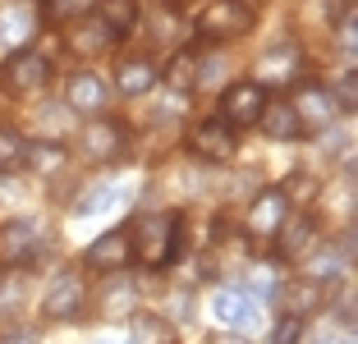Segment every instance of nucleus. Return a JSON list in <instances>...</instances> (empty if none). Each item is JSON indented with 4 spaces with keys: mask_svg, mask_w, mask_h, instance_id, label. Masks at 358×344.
Listing matches in <instances>:
<instances>
[{
    "mask_svg": "<svg viewBox=\"0 0 358 344\" xmlns=\"http://www.w3.org/2000/svg\"><path fill=\"white\" fill-rule=\"evenodd\" d=\"M184 234H189V225H184L179 211H143V216H134L129 220L134 261H143V266H152V271L170 266V261L184 252Z\"/></svg>",
    "mask_w": 358,
    "mask_h": 344,
    "instance_id": "1",
    "label": "nucleus"
},
{
    "mask_svg": "<svg viewBox=\"0 0 358 344\" xmlns=\"http://www.w3.org/2000/svg\"><path fill=\"white\" fill-rule=\"evenodd\" d=\"M253 23L257 14L248 0H207L193 19V28H198L202 42H239V37L253 32Z\"/></svg>",
    "mask_w": 358,
    "mask_h": 344,
    "instance_id": "2",
    "label": "nucleus"
},
{
    "mask_svg": "<svg viewBox=\"0 0 358 344\" xmlns=\"http://www.w3.org/2000/svg\"><path fill=\"white\" fill-rule=\"evenodd\" d=\"M51 55L37 51V46H19V51L5 55V64H0V83H5V92L14 96H37L46 83H51Z\"/></svg>",
    "mask_w": 358,
    "mask_h": 344,
    "instance_id": "3",
    "label": "nucleus"
},
{
    "mask_svg": "<svg viewBox=\"0 0 358 344\" xmlns=\"http://www.w3.org/2000/svg\"><path fill=\"white\" fill-rule=\"evenodd\" d=\"M129 152V129L110 115H92L83 129H78V157L92 161V166H110Z\"/></svg>",
    "mask_w": 358,
    "mask_h": 344,
    "instance_id": "4",
    "label": "nucleus"
},
{
    "mask_svg": "<svg viewBox=\"0 0 358 344\" xmlns=\"http://www.w3.org/2000/svg\"><path fill=\"white\" fill-rule=\"evenodd\" d=\"M289 106H294V115H299V129H303V138L327 134V129H336V120H340L336 96H331V87H322V83H303V87H294Z\"/></svg>",
    "mask_w": 358,
    "mask_h": 344,
    "instance_id": "5",
    "label": "nucleus"
},
{
    "mask_svg": "<svg viewBox=\"0 0 358 344\" xmlns=\"http://www.w3.org/2000/svg\"><path fill=\"white\" fill-rule=\"evenodd\" d=\"M64 37V51L74 55V60H101V55L115 51V37H110V28H106L96 14H87V19H74V23H64L60 28Z\"/></svg>",
    "mask_w": 358,
    "mask_h": 344,
    "instance_id": "6",
    "label": "nucleus"
},
{
    "mask_svg": "<svg viewBox=\"0 0 358 344\" xmlns=\"http://www.w3.org/2000/svg\"><path fill=\"white\" fill-rule=\"evenodd\" d=\"M189 152L198 161L225 166V161H234V152H239V129H230L221 115H216V120H202V124L189 134Z\"/></svg>",
    "mask_w": 358,
    "mask_h": 344,
    "instance_id": "7",
    "label": "nucleus"
},
{
    "mask_svg": "<svg viewBox=\"0 0 358 344\" xmlns=\"http://www.w3.org/2000/svg\"><path fill=\"white\" fill-rule=\"evenodd\" d=\"M83 303H87V285L78 271H60L51 285H46L42 294V317L46 322H74L78 313H83Z\"/></svg>",
    "mask_w": 358,
    "mask_h": 344,
    "instance_id": "8",
    "label": "nucleus"
},
{
    "mask_svg": "<svg viewBox=\"0 0 358 344\" xmlns=\"http://www.w3.org/2000/svg\"><path fill=\"white\" fill-rule=\"evenodd\" d=\"M299 69H303V51H299L294 42H285V46H271V51L257 55L253 83L262 87V92H271V87H289L299 78Z\"/></svg>",
    "mask_w": 358,
    "mask_h": 344,
    "instance_id": "9",
    "label": "nucleus"
},
{
    "mask_svg": "<svg viewBox=\"0 0 358 344\" xmlns=\"http://www.w3.org/2000/svg\"><path fill=\"white\" fill-rule=\"evenodd\" d=\"M106 106H110V83H106L101 73H92V69L69 73V83H64V110L92 120V115H106Z\"/></svg>",
    "mask_w": 358,
    "mask_h": 344,
    "instance_id": "10",
    "label": "nucleus"
},
{
    "mask_svg": "<svg viewBox=\"0 0 358 344\" xmlns=\"http://www.w3.org/2000/svg\"><path fill=\"white\" fill-rule=\"evenodd\" d=\"M289 216V188H257V198L248 202V239H275L280 220Z\"/></svg>",
    "mask_w": 358,
    "mask_h": 344,
    "instance_id": "11",
    "label": "nucleus"
},
{
    "mask_svg": "<svg viewBox=\"0 0 358 344\" xmlns=\"http://www.w3.org/2000/svg\"><path fill=\"white\" fill-rule=\"evenodd\" d=\"M262 106H266V92L253 83V78H239V83H230L221 92V120L230 129H248V124H257Z\"/></svg>",
    "mask_w": 358,
    "mask_h": 344,
    "instance_id": "12",
    "label": "nucleus"
},
{
    "mask_svg": "<svg viewBox=\"0 0 358 344\" xmlns=\"http://www.w3.org/2000/svg\"><path fill=\"white\" fill-rule=\"evenodd\" d=\"M37 243H42V229L32 216H14L0 225V266H23V261L37 257Z\"/></svg>",
    "mask_w": 358,
    "mask_h": 344,
    "instance_id": "13",
    "label": "nucleus"
},
{
    "mask_svg": "<svg viewBox=\"0 0 358 344\" xmlns=\"http://www.w3.org/2000/svg\"><path fill=\"white\" fill-rule=\"evenodd\" d=\"M317 243H322V225H317L313 216H303V211L285 216L280 229H275V252H280L285 261H303Z\"/></svg>",
    "mask_w": 358,
    "mask_h": 344,
    "instance_id": "14",
    "label": "nucleus"
},
{
    "mask_svg": "<svg viewBox=\"0 0 358 344\" xmlns=\"http://www.w3.org/2000/svg\"><path fill=\"white\" fill-rule=\"evenodd\" d=\"M275 299H280L285 317L308 322L313 313H322V308H327V285H317V280H308V275H299V280H285L280 289H275Z\"/></svg>",
    "mask_w": 358,
    "mask_h": 344,
    "instance_id": "15",
    "label": "nucleus"
},
{
    "mask_svg": "<svg viewBox=\"0 0 358 344\" xmlns=\"http://www.w3.org/2000/svg\"><path fill=\"white\" fill-rule=\"evenodd\" d=\"M257 129H262L271 143H299L303 129H299V115L289 106V96H266L262 115H257Z\"/></svg>",
    "mask_w": 358,
    "mask_h": 344,
    "instance_id": "16",
    "label": "nucleus"
},
{
    "mask_svg": "<svg viewBox=\"0 0 358 344\" xmlns=\"http://www.w3.org/2000/svg\"><path fill=\"white\" fill-rule=\"evenodd\" d=\"M129 261H134V248H129V225H115L110 234H101V239L87 248V266H96V271H124Z\"/></svg>",
    "mask_w": 358,
    "mask_h": 344,
    "instance_id": "17",
    "label": "nucleus"
},
{
    "mask_svg": "<svg viewBox=\"0 0 358 344\" xmlns=\"http://www.w3.org/2000/svg\"><path fill=\"white\" fill-rule=\"evenodd\" d=\"M96 19L110 28L115 42H129L134 28L143 23V0H96Z\"/></svg>",
    "mask_w": 358,
    "mask_h": 344,
    "instance_id": "18",
    "label": "nucleus"
},
{
    "mask_svg": "<svg viewBox=\"0 0 358 344\" xmlns=\"http://www.w3.org/2000/svg\"><path fill=\"white\" fill-rule=\"evenodd\" d=\"M157 64L148 60V55H129V60H120V69H115V87L124 96H148L152 87H157Z\"/></svg>",
    "mask_w": 358,
    "mask_h": 344,
    "instance_id": "19",
    "label": "nucleus"
},
{
    "mask_svg": "<svg viewBox=\"0 0 358 344\" xmlns=\"http://www.w3.org/2000/svg\"><path fill=\"white\" fill-rule=\"evenodd\" d=\"M253 313L257 308H253V299H248L243 289H221L216 299H211V317H216L225 331H243V326L253 322Z\"/></svg>",
    "mask_w": 358,
    "mask_h": 344,
    "instance_id": "20",
    "label": "nucleus"
},
{
    "mask_svg": "<svg viewBox=\"0 0 358 344\" xmlns=\"http://www.w3.org/2000/svg\"><path fill=\"white\" fill-rule=\"evenodd\" d=\"M37 14L46 23H55V28H64V23L96 14V0H37Z\"/></svg>",
    "mask_w": 358,
    "mask_h": 344,
    "instance_id": "21",
    "label": "nucleus"
},
{
    "mask_svg": "<svg viewBox=\"0 0 358 344\" xmlns=\"http://www.w3.org/2000/svg\"><path fill=\"white\" fill-rule=\"evenodd\" d=\"M28 166V138L19 129L0 124V175H19Z\"/></svg>",
    "mask_w": 358,
    "mask_h": 344,
    "instance_id": "22",
    "label": "nucleus"
},
{
    "mask_svg": "<svg viewBox=\"0 0 358 344\" xmlns=\"http://www.w3.org/2000/svg\"><path fill=\"white\" fill-rule=\"evenodd\" d=\"M198 60H202L198 51H175L170 64H166V83L175 87V92H193V87H198Z\"/></svg>",
    "mask_w": 358,
    "mask_h": 344,
    "instance_id": "23",
    "label": "nucleus"
},
{
    "mask_svg": "<svg viewBox=\"0 0 358 344\" xmlns=\"http://www.w3.org/2000/svg\"><path fill=\"white\" fill-rule=\"evenodd\" d=\"M134 344H170V331L161 317H134Z\"/></svg>",
    "mask_w": 358,
    "mask_h": 344,
    "instance_id": "24",
    "label": "nucleus"
},
{
    "mask_svg": "<svg viewBox=\"0 0 358 344\" xmlns=\"http://www.w3.org/2000/svg\"><path fill=\"white\" fill-rule=\"evenodd\" d=\"M124 198H129L124 188H96V193L78 198V216H96L101 207H110V202H124Z\"/></svg>",
    "mask_w": 358,
    "mask_h": 344,
    "instance_id": "25",
    "label": "nucleus"
},
{
    "mask_svg": "<svg viewBox=\"0 0 358 344\" xmlns=\"http://www.w3.org/2000/svg\"><path fill=\"white\" fill-rule=\"evenodd\" d=\"M331 96H336V106L349 115V110L358 106V73H354V69H345V78L336 83V92H331Z\"/></svg>",
    "mask_w": 358,
    "mask_h": 344,
    "instance_id": "26",
    "label": "nucleus"
},
{
    "mask_svg": "<svg viewBox=\"0 0 358 344\" xmlns=\"http://www.w3.org/2000/svg\"><path fill=\"white\" fill-rule=\"evenodd\" d=\"M271 340H275V344H299V340H303V322H299V317H280Z\"/></svg>",
    "mask_w": 358,
    "mask_h": 344,
    "instance_id": "27",
    "label": "nucleus"
},
{
    "mask_svg": "<svg viewBox=\"0 0 358 344\" xmlns=\"http://www.w3.org/2000/svg\"><path fill=\"white\" fill-rule=\"evenodd\" d=\"M340 326H354V289H345V299H340Z\"/></svg>",
    "mask_w": 358,
    "mask_h": 344,
    "instance_id": "28",
    "label": "nucleus"
},
{
    "mask_svg": "<svg viewBox=\"0 0 358 344\" xmlns=\"http://www.w3.org/2000/svg\"><path fill=\"white\" fill-rule=\"evenodd\" d=\"M0 344H37V340H32L28 331H19V335H5V340H0Z\"/></svg>",
    "mask_w": 358,
    "mask_h": 344,
    "instance_id": "29",
    "label": "nucleus"
},
{
    "mask_svg": "<svg viewBox=\"0 0 358 344\" xmlns=\"http://www.w3.org/2000/svg\"><path fill=\"white\" fill-rule=\"evenodd\" d=\"M216 344H248V340H243V335H221Z\"/></svg>",
    "mask_w": 358,
    "mask_h": 344,
    "instance_id": "30",
    "label": "nucleus"
},
{
    "mask_svg": "<svg viewBox=\"0 0 358 344\" xmlns=\"http://www.w3.org/2000/svg\"><path fill=\"white\" fill-rule=\"evenodd\" d=\"M327 344H331V340H327ZM336 344H354V340H349V331H345V335H340V340H336Z\"/></svg>",
    "mask_w": 358,
    "mask_h": 344,
    "instance_id": "31",
    "label": "nucleus"
},
{
    "mask_svg": "<svg viewBox=\"0 0 358 344\" xmlns=\"http://www.w3.org/2000/svg\"><path fill=\"white\" fill-rule=\"evenodd\" d=\"M96 344H124V340H96Z\"/></svg>",
    "mask_w": 358,
    "mask_h": 344,
    "instance_id": "32",
    "label": "nucleus"
}]
</instances>
